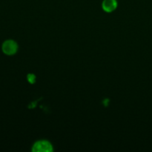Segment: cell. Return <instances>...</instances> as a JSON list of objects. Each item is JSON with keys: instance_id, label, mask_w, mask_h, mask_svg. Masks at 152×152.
<instances>
[{"instance_id": "obj_1", "label": "cell", "mask_w": 152, "mask_h": 152, "mask_svg": "<svg viewBox=\"0 0 152 152\" xmlns=\"http://www.w3.org/2000/svg\"><path fill=\"white\" fill-rule=\"evenodd\" d=\"M32 151L34 152H51L53 151L52 144L47 140L37 141L32 146Z\"/></svg>"}, {"instance_id": "obj_2", "label": "cell", "mask_w": 152, "mask_h": 152, "mask_svg": "<svg viewBox=\"0 0 152 152\" xmlns=\"http://www.w3.org/2000/svg\"><path fill=\"white\" fill-rule=\"evenodd\" d=\"M18 50V45L13 40H7L2 45V50L5 54L13 55Z\"/></svg>"}, {"instance_id": "obj_3", "label": "cell", "mask_w": 152, "mask_h": 152, "mask_svg": "<svg viewBox=\"0 0 152 152\" xmlns=\"http://www.w3.org/2000/svg\"><path fill=\"white\" fill-rule=\"evenodd\" d=\"M117 0H103L102 3V7L104 11L107 13H111L116 10L117 7Z\"/></svg>"}, {"instance_id": "obj_4", "label": "cell", "mask_w": 152, "mask_h": 152, "mask_svg": "<svg viewBox=\"0 0 152 152\" xmlns=\"http://www.w3.org/2000/svg\"><path fill=\"white\" fill-rule=\"evenodd\" d=\"M28 80L29 83H34L36 80V77L34 74H28Z\"/></svg>"}]
</instances>
